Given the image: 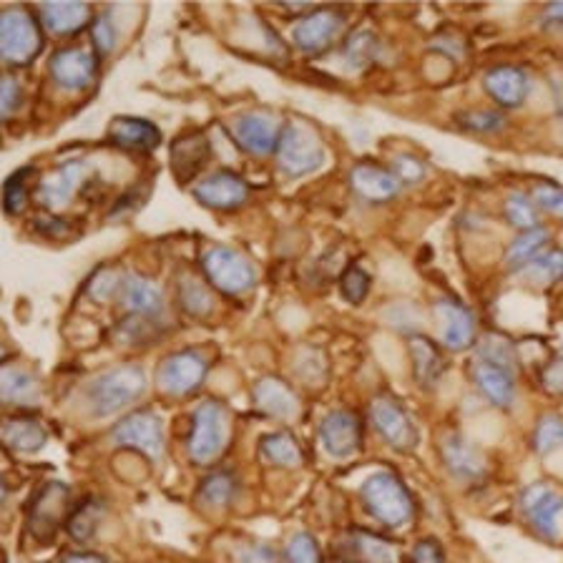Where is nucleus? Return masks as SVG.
Listing matches in <instances>:
<instances>
[{"instance_id": "39448f33", "label": "nucleus", "mask_w": 563, "mask_h": 563, "mask_svg": "<svg viewBox=\"0 0 563 563\" xmlns=\"http://www.w3.org/2000/svg\"><path fill=\"white\" fill-rule=\"evenodd\" d=\"M275 154L279 169L287 176H292V179L322 169L324 158H328L320 134L302 121H292L282 129Z\"/></svg>"}, {"instance_id": "a19ab883", "label": "nucleus", "mask_w": 563, "mask_h": 563, "mask_svg": "<svg viewBox=\"0 0 563 563\" xmlns=\"http://www.w3.org/2000/svg\"><path fill=\"white\" fill-rule=\"evenodd\" d=\"M533 445L541 455H549L559 451L563 445V418L561 416H545L539 420L533 433Z\"/></svg>"}, {"instance_id": "7ed1b4c3", "label": "nucleus", "mask_w": 563, "mask_h": 563, "mask_svg": "<svg viewBox=\"0 0 563 563\" xmlns=\"http://www.w3.org/2000/svg\"><path fill=\"white\" fill-rule=\"evenodd\" d=\"M232 440V416L227 405L219 400H207L194 410L189 457L197 465H211L227 453Z\"/></svg>"}, {"instance_id": "2eb2a0df", "label": "nucleus", "mask_w": 563, "mask_h": 563, "mask_svg": "<svg viewBox=\"0 0 563 563\" xmlns=\"http://www.w3.org/2000/svg\"><path fill=\"white\" fill-rule=\"evenodd\" d=\"M320 443L334 461H347L363 445V426L350 410H332L320 422Z\"/></svg>"}, {"instance_id": "9b49d317", "label": "nucleus", "mask_w": 563, "mask_h": 563, "mask_svg": "<svg viewBox=\"0 0 563 563\" xmlns=\"http://www.w3.org/2000/svg\"><path fill=\"white\" fill-rule=\"evenodd\" d=\"M70 490L64 483H48L38 490V496L33 498L29 510V528L35 539L53 541V536L60 528V523L68 521L70 516Z\"/></svg>"}, {"instance_id": "aec40b11", "label": "nucleus", "mask_w": 563, "mask_h": 563, "mask_svg": "<svg viewBox=\"0 0 563 563\" xmlns=\"http://www.w3.org/2000/svg\"><path fill=\"white\" fill-rule=\"evenodd\" d=\"M483 86L500 109H518L531 93V76L518 66H496L483 78Z\"/></svg>"}, {"instance_id": "ea45409f", "label": "nucleus", "mask_w": 563, "mask_h": 563, "mask_svg": "<svg viewBox=\"0 0 563 563\" xmlns=\"http://www.w3.org/2000/svg\"><path fill=\"white\" fill-rule=\"evenodd\" d=\"M506 217H508V222L516 229H521V232H528V229L539 227V207L533 205L531 197H526V194H521V191L508 194Z\"/></svg>"}, {"instance_id": "4be33fe9", "label": "nucleus", "mask_w": 563, "mask_h": 563, "mask_svg": "<svg viewBox=\"0 0 563 563\" xmlns=\"http://www.w3.org/2000/svg\"><path fill=\"white\" fill-rule=\"evenodd\" d=\"M438 320H440V338H443V345L451 350H465L475 342V317L473 312L457 299H440L435 305Z\"/></svg>"}, {"instance_id": "09e8293b", "label": "nucleus", "mask_w": 563, "mask_h": 563, "mask_svg": "<svg viewBox=\"0 0 563 563\" xmlns=\"http://www.w3.org/2000/svg\"><path fill=\"white\" fill-rule=\"evenodd\" d=\"M393 174L398 176L400 184H418V181L426 179L428 166L418 156L400 154V156L393 158Z\"/></svg>"}, {"instance_id": "c756f323", "label": "nucleus", "mask_w": 563, "mask_h": 563, "mask_svg": "<svg viewBox=\"0 0 563 563\" xmlns=\"http://www.w3.org/2000/svg\"><path fill=\"white\" fill-rule=\"evenodd\" d=\"M209 144L207 139L201 134H187V136H179L172 144V169L174 174L179 176L181 181L191 179L194 174H197L201 166L207 164L209 158Z\"/></svg>"}, {"instance_id": "6e6552de", "label": "nucleus", "mask_w": 563, "mask_h": 563, "mask_svg": "<svg viewBox=\"0 0 563 563\" xmlns=\"http://www.w3.org/2000/svg\"><path fill=\"white\" fill-rule=\"evenodd\" d=\"M229 129H232V136L242 152L252 156H269L272 152H277L282 129L285 126H282V121L272 111L254 109L234 117Z\"/></svg>"}, {"instance_id": "a878e982", "label": "nucleus", "mask_w": 563, "mask_h": 563, "mask_svg": "<svg viewBox=\"0 0 563 563\" xmlns=\"http://www.w3.org/2000/svg\"><path fill=\"white\" fill-rule=\"evenodd\" d=\"M41 400V383L21 365H0V402L31 408Z\"/></svg>"}, {"instance_id": "37998d69", "label": "nucleus", "mask_w": 563, "mask_h": 563, "mask_svg": "<svg viewBox=\"0 0 563 563\" xmlns=\"http://www.w3.org/2000/svg\"><path fill=\"white\" fill-rule=\"evenodd\" d=\"M478 357L506 367H516V350L506 338H500V334H486V338H483Z\"/></svg>"}, {"instance_id": "f704fd0d", "label": "nucleus", "mask_w": 563, "mask_h": 563, "mask_svg": "<svg viewBox=\"0 0 563 563\" xmlns=\"http://www.w3.org/2000/svg\"><path fill=\"white\" fill-rule=\"evenodd\" d=\"M549 240H551L549 229H543V227L528 229V232L518 234L516 240H514V244H510V250H508L510 267H516V269L526 267L528 262L539 257V254L543 252V246L549 244Z\"/></svg>"}, {"instance_id": "603ef678", "label": "nucleus", "mask_w": 563, "mask_h": 563, "mask_svg": "<svg viewBox=\"0 0 563 563\" xmlns=\"http://www.w3.org/2000/svg\"><path fill=\"white\" fill-rule=\"evenodd\" d=\"M234 563H285L267 543H244L234 551Z\"/></svg>"}, {"instance_id": "3c124183", "label": "nucleus", "mask_w": 563, "mask_h": 563, "mask_svg": "<svg viewBox=\"0 0 563 563\" xmlns=\"http://www.w3.org/2000/svg\"><path fill=\"white\" fill-rule=\"evenodd\" d=\"M23 101V88L11 76H0V123H5Z\"/></svg>"}, {"instance_id": "c9c22d12", "label": "nucleus", "mask_w": 563, "mask_h": 563, "mask_svg": "<svg viewBox=\"0 0 563 563\" xmlns=\"http://www.w3.org/2000/svg\"><path fill=\"white\" fill-rule=\"evenodd\" d=\"M179 302L191 317H209L214 310V297H211L209 287L191 275L179 277Z\"/></svg>"}, {"instance_id": "f03ea898", "label": "nucleus", "mask_w": 563, "mask_h": 563, "mask_svg": "<svg viewBox=\"0 0 563 563\" xmlns=\"http://www.w3.org/2000/svg\"><path fill=\"white\" fill-rule=\"evenodd\" d=\"M367 514L387 528H402L416 516V500L398 475L390 471L373 473L360 488Z\"/></svg>"}, {"instance_id": "393cba45", "label": "nucleus", "mask_w": 563, "mask_h": 563, "mask_svg": "<svg viewBox=\"0 0 563 563\" xmlns=\"http://www.w3.org/2000/svg\"><path fill=\"white\" fill-rule=\"evenodd\" d=\"M109 139L126 152H154L162 144V131L152 121L136 117H117L109 126Z\"/></svg>"}, {"instance_id": "4d7b16f0", "label": "nucleus", "mask_w": 563, "mask_h": 563, "mask_svg": "<svg viewBox=\"0 0 563 563\" xmlns=\"http://www.w3.org/2000/svg\"><path fill=\"white\" fill-rule=\"evenodd\" d=\"M545 21L563 25V3H551L545 8Z\"/></svg>"}, {"instance_id": "79ce46f5", "label": "nucleus", "mask_w": 563, "mask_h": 563, "mask_svg": "<svg viewBox=\"0 0 563 563\" xmlns=\"http://www.w3.org/2000/svg\"><path fill=\"white\" fill-rule=\"evenodd\" d=\"M340 292L350 305L363 302V299L369 295V275H367V272L363 267H357V264H350V267L345 269V275L340 277Z\"/></svg>"}, {"instance_id": "1a4fd4ad", "label": "nucleus", "mask_w": 563, "mask_h": 563, "mask_svg": "<svg viewBox=\"0 0 563 563\" xmlns=\"http://www.w3.org/2000/svg\"><path fill=\"white\" fill-rule=\"evenodd\" d=\"M369 420L387 445L395 448V451L408 453L418 445V428L408 410L402 405L390 398V395H377V398L369 402Z\"/></svg>"}, {"instance_id": "f3484780", "label": "nucleus", "mask_w": 563, "mask_h": 563, "mask_svg": "<svg viewBox=\"0 0 563 563\" xmlns=\"http://www.w3.org/2000/svg\"><path fill=\"white\" fill-rule=\"evenodd\" d=\"M194 197H197L199 205L207 209L217 211H229L240 209L246 199H250V187L242 176L232 172H214L201 179L197 187H194Z\"/></svg>"}, {"instance_id": "c85d7f7f", "label": "nucleus", "mask_w": 563, "mask_h": 563, "mask_svg": "<svg viewBox=\"0 0 563 563\" xmlns=\"http://www.w3.org/2000/svg\"><path fill=\"white\" fill-rule=\"evenodd\" d=\"M91 8L86 3H43L38 8L41 23L56 35H74L91 21Z\"/></svg>"}, {"instance_id": "f257e3e1", "label": "nucleus", "mask_w": 563, "mask_h": 563, "mask_svg": "<svg viewBox=\"0 0 563 563\" xmlns=\"http://www.w3.org/2000/svg\"><path fill=\"white\" fill-rule=\"evenodd\" d=\"M146 373L139 365H119L103 369L86 387L88 410L96 418L117 416V412L126 410L129 405L141 400V395L146 393Z\"/></svg>"}, {"instance_id": "5701e85b", "label": "nucleus", "mask_w": 563, "mask_h": 563, "mask_svg": "<svg viewBox=\"0 0 563 563\" xmlns=\"http://www.w3.org/2000/svg\"><path fill=\"white\" fill-rule=\"evenodd\" d=\"M350 184L360 199L373 201V205H383V201L395 199L402 189V184L393 174V169H383V166L375 164H357L350 172Z\"/></svg>"}, {"instance_id": "13d9d810", "label": "nucleus", "mask_w": 563, "mask_h": 563, "mask_svg": "<svg viewBox=\"0 0 563 563\" xmlns=\"http://www.w3.org/2000/svg\"><path fill=\"white\" fill-rule=\"evenodd\" d=\"M5 496H8V488H5V481H3V475H0V504H3Z\"/></svg>"}, {"instance_id": "a211bd4d", "label": "nucleus", "mask_w": 563, "mask_h": 563, "mask_svg": "<svg viewBox=\"0 0 563 563\" xmlns=\"http://www.w3.org/2000/svg\"><path fill=\"white\" fill-rule=\"evenodd\" d=\"M88 169L84 162H68L51 172L46 179L38 184V199L48 211H60L68 207L78 191H81Z\"/></svg>"}, {"instance_id": "864d4df0", "label": "nucleus", "mask_w": 563, "mask_h": 563, "mask_svg": "<svg viewBox=\"0 0 563 563\" xmlns=\"http://www.w3.org/2000/svg\"><path fill=\"white\" fill-rule=\"evenodd\" d=\"M412 563H443V549L433 539L420 541L412 551Z\"/></svg>"}, {"instance_id": "8fccbe9b", "label": "nucleus", "mask_w": 563, "mask_h": 563, "mask_svg": "<svg viewBox=\"0 0 563 563\" xmlns=\"http://www.w3.org/2000/svg\"><path fill=\"white\" fill-rule=\"evenodd\" d=\"M531 199L536 207L549 211V214L563 217V187L559 184H536Z\"/></svg>"}, {"instance_id": "bf43d9fd", "label": "nucleus", "mask_w": 563, "mask_h": 563, "mask_svg": "<svg viewBox=\"0 0 563 563\" xmlns=\"http://www.w3.org/2000/svg\"><path fill=\"white\" fill-rule=\"evenodd\" d=\"M3 357H5V350H3V347H0V363H3Z\"/></svg>"}, {"instance_id": "473e14b6", "label": "nucleus", "mask_w": 563, "mask_h": 563, "mask_svg": "<svg viewBox=\"0 0 563 563\" xmlns=\"http://www.w3.org/2000/svg\"><path fill=\"white\" fill-rule=\"evenodd\" d=\"M240 483L232 471H214L199 486V504L211 510H222L236 498Z\"/></svg>"}, {"instance_id": "20e7f679", "label": "nucleus", "mask_w": 563, "mask_h": 563, "mask_svg": "<svg viewBox=\"0 0 563 563\" xmlns=\"http://www.w3.org/2000/svg\"><path fill=\"white\" fill-rule=\"evenodd\" d=\"M43 48L41 23L29 8L0 11V60L8 66H29Z\"/></svg>"}, {"instance_id": "7c9ffc66", "label": "nucleus", "mask_w": 563, "mask_h": 563, "mask_svg": "<svg viewBox=\"0 0 563 563\" xmlns=\"http://www.w3.org/2000/svg\"><path fill=\"white\" fill-rule=\"evenodd\" d=\"M410 360H412V373L420 387H435L440 377L445 373V360L443 352L438 350L435 342L428 338H410Z\"/></svg>"}, {"instance_id": "e433bc0d", "label": "nucleus", "mask_w": 563, "mask_h": 563, "mask_svg": "<svg viewBox=\"0 0 563 563\" xmlns=\"http://www.w3.org/2000/svg\"><path fill=\"white\" fill-rule=\"evenodd\" d=\"M342 56H345L350 68H367L369 64H375L377 56H380V41H377V35L369 31H355L345 41Z\"/></svg>"}, {"instance_id": "a18cd8bd", "label": "nucleus", "mask_w": 563, "mask_h": 563, "mask_svg": "<svg viewBox=\"0 0 563 563\" xmlns=\"http://www.w3.org/2000/svg\"><path fill=\"white\" fill-rule=\"evenodd\" d=\"M285 563H322L320 545L310 533H297L287 543Z\"/></svg>"}, {"instance_id": "de8ad7c7", "label": "nucleus", "mask_w": 563, "mask_h": 563, "mask_svg": "<svg viewBox=\"0 0 563 563\" xmlns=\"http://www.w3.org/2000/svg\"><path fill=\"white\" fill-rule=\"evenodd\" d=\"M93 35V53L96 56H106L117 48V25H113V18L109 13H101L91 25Z\"/></svg>"}, {"instance_id": "412c9836", "label": "nucleus", "mask_w": 563, "mask_h": 563, "mask_svg": "<svg viewBox=\"0 0 563 563\" xmlns=\"http://www.w3.org/2000/svg\"><path fill=\"white\" fill-rule=\"evenodd\" d=\"M121 302L141 320H158L166 310L164 289L144 275H129L121 282Z\"/></svg>"}, {"instance_id": "dca6fc26", "label": "nucleus", "mask_w": 563, "mask_h": 563, "mask_svg": "<svg viewBox=\"0 0 563 563\" xmlns=\"http://www.w3.org/2000/svg\"><path fill=\"white\" fill-rule=\"evenodd\" d=\"M440 455L448 473L461 483H481L488 473V463L483 453L475 448L468 438L451 433L440 440Z\"/></svg>"}, {"instance_id": "49530a36", "label": "nucleus", "mask_w": 563, "mask_h": 563, "mask_svg": "<svg viewBox=\"0 0 563 563\" xmlns=\"http://www.w3.org/2000/svg\"><path fill=\"white\" fill-rule=\"evenodd\" d=\"M463 129L475 131V134H493L506 126V119L498 111H465L457 117Z\"/></svg>"}, {"instance_id": "ddd939ff", "label": "nucleus", "mask_w": 563, "mask_h": 563, "mask_svg": "<svg viewBox=\"0 0 563 563\" xmlns=\"http://www.w3.org/2000/svg\"><path fill=\"white\" fill-rule=\"evenodd\" d=\"M99 56L88 48H60L53 53L48 74L64 91H86L96 81Z\"/></svg>"}, {"instance_id": "6ab92c4d", "label": "nucleus", "mask_w": 563, "mask_h": 563, "mask_svg": "<svg viewBox=\"0 0 563 563\" xmlns=\"http://www.w3.org/2000/svg\"><path fill=\"white\" fill-rule=\"evenodd\" d=\"M473 383L483 398L496 405V408H510L516 402V375L514 367L490 363V360L475 357L473 363Z\"/></svg>"}, {"instance_id": "0eeeda50", "label": "nucleus", "mask_w": 563, "mask_h": 563, "mask_svg": "<svg viewBox=\"0 0 563 563\" xmlns=\"http://www.w3.org/2000/svg\"><path fill=\"white\" fill-rule=\"evenodd\" d=\"M207 357L197 350H181L174 352L158 365L156 385L164 395L172 398H187V395L197 393L207 377Z\"/></svg>"}, {"instance_id": "72a5a7b5", "label": "nucleus", "mask_w": 563, "mask_h": 563, "mask_svg": "<svg viewBox=\"0 0 563 563\" xmlns=\"http://www.w3.org/2000/svg\"><path fill=\"white\" fill-rule=\"evenodd\" d=\"M518 272H521L523 279L533 282L536 287L556 285V282L563 279V252L561 250L541 252L539 257L528 262L526 267H521Z\"/></svg>"}, {"instance_id": "4468645a", "label": "nucleus", "mask_w": 563, "mask_h": 563, "mask_svg": "<svg viewBox=\"0 0 563 563\" xmlns=\"http://www.w3.org/2000/svg\"><path fill=\"white\" fill-rule=\"evenodd\" d=\"M342 25H345V15L338 8H317V11H310L295 23L292 41L299 51L322 53L332 46Z\"/></svg>"}, {"instance_id": "b1692460", "label": "nucleus", "mask_w": 563, "mask_h": 563, "mask_svg": "<svg viewBox=\"0 0 563 563\" xmlns=\"http://www.w3.org/2000/svg\"><path fill=\"white\" fill-rule=\"evenodd\" d=\"M252 400L257 405V410L267 418L295 420L299 416V400L295 390L285 380H279V377H262L254 385Z\"/></svg>"}, {"instance_id": "423d86ee", "label": "nucleus", "mask_w": 563, "mask_h": 563, "mask_svg": "<svg viewBox=\"0 0 563 563\" xmlns=\"http://www.w3.org/2000/svg\"><path fill=\"white\" fill-rule=\"evenodd\" d=\"M201 269H205L211 287L229 297H240L257 285V269H254L252 260H246L242 252L229 250V246L207 250L201 257Z\"/></svg>"}, {"instance_id": "58836bf2", "label": "nucleus", "mask_w": 563, "mask_h": 563, "mask_svg": "<svg viewBox=\"0 0 563 563\" xmlns=\"http://www.w3.org/2000/svg\"><path fill=\"white\" fill-rule=\"evenodd\" d=\"M33 169L25 166V169H18L15 174L8 176L5 187H3V205L8 214H21L29 207V194H31V179H33Z\"/></svg>"}, {"instance_id": "4c0bfd02", "label": "nucleus", "mask_w": 563, "mask_h": 563, "mask_svg": "<svg viewBox=\"0 0 563 563\" xmlns=\"http://www.w3.org/2000/svg\"><path fill=\"white\" fill-rule=\"evenodd\" d=\"M101 518H103V506L99 504V500L88 498L86 504L70 510V516L66 521L68 533L74 536L76 541H88L96 533V528H99Z\"/></svg>"}, {"instance_id": "cd10ccee", "label": "nucleus", "mask_w": 563, "mask_h": 563, "mask_svg": "<svg viewBox=\"0 0 563 563\" xmlns=\"http://www.w3.org/2000/svg\"><path fill=\"white\" fill-rule=\"evenodd\" d=\"M342 556L347 563H395V545L369 531H350L342 541Z\"/></svg>"}, {"instance_id": "5fc2aeb1", "label": "nucleus", "mask_w": 563, "mask_h": 563, "mask_svg": "<svg viewBox=\"0 0 563 563\" xmlns=\"http://www.w3.org/2000/svg\"><path fill=\"white\" fill-rule=\"evenodd\" d=\"M543 385L549 387L551 393H563V355L549 363V367L543 369Z\"/></svg>"}, {"instance_id": "c03bdc74", "label": "nucleus", "mask_w": 563, "mask_h": 563, "mask_svg": "<svg viewBox=\"0 0 563 563\" xmlns=\"http://www.w3.org/2000/svg\"><path fill=\"white\" fill-rule=\"evenodd\" d=\"M121 282L123 277H119L117 272L109 267H101L91 277V282H88V295H91V299H96L99 305L109 302L113 295H121Z\"/></svg>"}, {"instance_id": "f8f14e48", "label": "nucleus", "mask_w": 563, "mask_h": 563, "mask_svg": "<svg viewBox=\"0 0 563 563\" xmlns=\"http://www.w3.org/2000/svg\"><path fill=\"white\" fill-rule=\"evenodd\" d=\"M521 514L541 539H556L563 496L549 483H533L521 493Z\"/></svg>"}, {"instance_id": "bb28decb", "label": "nucleus", "mask_w": 563, "mask_h": 563, "mask_svg": "<svg viewBox=\"0 0 563 563\" xmlns=\"http://www.w3.org/2000/svg\"><path fill=\"white\" fill-rule=\"evenodd\" d=\"M48 433L38 420L29 416H13L0 420V445L13 453H38L46 445Z\"/></svg>"}, {"instance_id": "9d476101", "label": "nucleus", "mask_w": 563, "mask_h": 563, "mask_svg": "<svg viewBox=\"0 0 563 563\" xmlns=\"http://www.w3.org/2000/svg\"><path fill=\"white\" fill-rule=\"evenodd\" d=\"M111 438L123 448H134V451L144 453L152 461H158L164 455L166 435L164 422L152 410H136L123 418L117 428H113Z\"/></svg>"}, {"instance_id": "2f4dec72", "label": "nucleus", "mask_w": 563, "mask_h": 563, "mask_svg": "<svg viewBox=\"0 0 563 563\" xmlns=\"http://www.w3.org/2000/svg\"><path fill=\"white\" fill-rule=\"evenodd\" d=\"M260 453L267 463L277 465V468H299L305 461L302 448L289 433H269L262 438Z\"/></svg>"}, {"instance_id": "6e6d98bb", "label": "nucleus", "mask_w": 563, "mask_h": 563, "mask_svg": "<svg viewBox=\"0 0 563 563\" xmlns=\"http://www.w3.org/2000/svg\"><path fill=\"white\" fill-rule=\"evenodd\" d=\"M64 563H109V561L96 556V553H68Z\"/></svg>"}]
</instances>
